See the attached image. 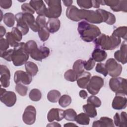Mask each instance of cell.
<instances>
[{
  "label": "cell",
  "mask_w": 127,
  "mask_h": 127,
  "mask_svg": "<svg viewBox=\"0 0 127 127\" xmlns=\"http://www.w3.org/2000/svg\"><path fill=\"white\" fill-rule=\"evenodd\" d=\"M12 4L11 0H0V6L3 9L9 8Z\"/></svg>",
  "instance_id": "f5cc1de1"
},
{
  "label": "cell",
  "mask_w": 127,
  "mask_h": 127,
  "mask_svg": "<svg viewBox=\"0 0 127 127\" xmlns=\"http://www.w3.org/2000/svg\"><path fill=\"white\" fill-rule=\"evenodd\" d=\"M47 126L48 127H49V126H52V127H61V125H60V124H58V123H57V122H53V123H52V124L51 123H50V124H48V125H47Z\"/></svg>",
  "instance_id": "680465c9"
},
{
  "label": "cell",
  "mask_w": 127,
  "mask_h": 127,
  "mask_svg": "<svg viewBox=\"0 0 127 127\" xmlns=\"http://www.w3.org/2000/svg\"><path fill=\"white\" fill-rule=\"evenodd\" d=\"M87 103H90L97 108L99 107L101 105L102 103L101 100L98 97L94 95L88 97L87 99Z\"/></svg>",
  "instance_id": "60d3db41"
},
{
  "label": "cell",
  "mask_w": 127,
  "mask_h": 127,
  "mask_svg": "<svg viewBox=\"0 0 127 127\" xmlns=\"http://www.w3.org/2000/svg\"><path fill=\"white\" fill-rule=\"evenodd\" d=\"M5 34H6V29L3 26L0 25V38H2L3 36Z\"/></svg>",
  "instance_id": "11a10c76"
},
{
  "label": "cell",
  "mask_w": 127,
  "mask_h": 127,
  "mask_svg": "<svg viewBox=\"0 0 127 127\" xmlns=\"http://www.w3.org/2000/svg\"><path fill=\"white\" fill-rule=\"evenodd\" d=\"M77 30L80 38L86 42L94 41L101 34V31L98 27L84 20L78 23Z\"/></svg>",
  "instance_id": "6da1fadb"
},
{
  "label": "cell",
  "mask_w": 127,
  "mask_h": 127,
  "mask_svg": "<svg viewBox=\"0 0 127 127\" xmlns=\"http://www.w3.org/2000/svg\"><path fill=\"white\" fill-rule=\"evenodd\" d=\"M91 77V74L88 71H84L81 74L77 75L76 81L78 86L81 88H86Z\"/></svg>",
  "instance_id": "44dd1931"
},
{
  "label": "cell",
  "mask_w": 127,
  "mask_h": 127,
  "mask_svg": "<svg viewBox=\"0 0 127 127\" xmlns=\"http://www.w3.org/2000/svg\"><path fill=\"white\" fill-rule=\"evenodd\" d=\"M38 32L39 38L43 42L46 41L50 36V32L46 27L40 28Z\"/></svg>",
  "instance_id": "74e56055"
},
{
  "label": "cell",
  "mask_w": 127,
  "mask_h": 127,
  "mask_svg": "<svg viewBox=\"0 0 127 127\" xmlns=\"http://www.w3.org/2000/svg\"><path fill=\"white\" fill-rule=\"evenodd\" d=\"M0 100L8 107H12L15 105L17 100V97L14 92L6 91L1 87Z\"/></svg>",
  "instance_id": "9c48e42d"
},
{
  "label": "cell",
  "mask_w": 127,
  "mask_h": 127,
  "mask_svg": "<svg viewBox=\"0 0 127 127\" xmlns=\"http://www.w3.org/2000/svg\"><path fill=\"white\" fill-rule=\"evenodd\" d=\"M5 38L11 47H14L19 43L16 41L11 32L6 33L5 34Z\"/></svg>",
  "instance_id": "bcb514c9"
},
{
  "label": "cell",
  "mask_w": 127,
  "mask_h": 127,
  "mask_svg": "<svg viewBox=\"0 0 127 127\" xmlns=\"http://www.w3.org/2000/svg\"><path fill=\"white\" fill-rule=\"evenodd\" d=\"M37 47L38 46L36 42L33 40H29L25 43V49L29 54Z\"/></svg>",
  "instance_id": "f6af8a7d"
},
{
  "label": "cell",
  "mask_w": 127,
  "mask_h": 127,
  "mask_svg": "<svg viewBox=\"0 0 127 127\" xmlns=\"http://www.w3.org/2000/svg\"><path fill=\"white\" fill-rule=\"evenodd\" d=\"M84 113L90 118H95L97 115L96 107L93 105L88 103L84 105L82 107Z\"/></svg>",
  "instance_id": "f1b7e54d"
},
{
  "label": "cell",
  "mask_w": 127,
  "mask_h": 127,
  "mask_svg": "<svg viewBox=\"0 0 127 127\" xmlns=\"http://www.w3.org/2000/svg\"><path fill=\"white\" fill-rule=\"evenodd\" d=\"M121 43V39L114 35H106L101 34L94 40L95 48L103 50H113L118 48Z\"/></svg>",
  "instance_id": "7a4b0ae2"
},
{
  "label": "cell",
  "mask_w": 127,
  "mask_h": 127,
  "mask_svg": "<svg viewBox=\"0 0 127 127\" xmlns=\"http://www.w3.org/2000/svg\"><path fill=\"white\" fill-rule=\"evenodd\" d=\"M23 18L28 24L29 27L34 32H38L40 27L36 22L34 16L32 14L29 13H23Z\"/></svg>",
  "instance_id": "ffe728a7"
},
{
  "label": "cell",
  "mask_w": 127,
  "mask_h": 127,
  "mask_svg": "<svg viewBox=\"0 0 127 127\" xmlns=\"http://www.w3.org/2000/svg\"><path fill=\"white\" fill-rule=\"evenodd\" d=\"M108 72V74L113 77H118L122 73V66L113 58H110L105 64Z\"/></svg>",
  "instance_id": "ba28073f"
},
{
  "label": "cell",
  "mask_w": 127,
  "mask_h": 127,
  "mask_svg": "<svg viewBox=\"0 0 127 127\" xmlns=\"http://www.w3.org/2000/svg\"><path fill=\"white\" fill-rule=\"evenodd\" d=\"M48 7L45 14V16L50 18H58L59 17L62 11L61 1L59 0H44Z\"/></svg>",
  "instance_id": "5b68a950"
},
{
  "label": "cell",
  "mask_w": 127,
  "mask_h": 127,
  "mask_svg": "<svg viewBox=\"0 0 127 127\" xmlns=\"http://www.w3.org/2000/svg\"><path fill=\"white\" fill-rule=\"evenodd\" d=\"M76 116V112L73 109H67L64 111V118L67 121H75Z\"/></svg>",
  "instance_id": "8d00e7d4"
},
{
  "label": "cell",
  "mask_w": 127,
  "mask_h": 127,
  "mask_svg": "<svg viewBox=\"0 0 127 127\" xmlns=\"http://www.w3.org/2000/svg\"><path fill=\"white\" fill-rule=\"evenodd\" d=\"M64 110L59 108H52L48 112L47 120L49 122L56 120L61 121L64 118Z\"/></svg>",
  "instance_id": "2e32d148"
},
{
  "label": "cell",
  "mask_w": 127,
  "mask_h": 127,
  "mask_svg": "<svg viewBox=\"0 0 127 127\" xmlns=\"http://www.w3.org/2000/svg\"><path fill=\"white\" fill-rule=\"evenodd\" d=\"M127 27L126 26H120L117 28L113 31L112 35L116 36L122 38L125 40H127Z\"/></svg>",
  "instance_id": "1f68e13d"
},
{
  "label": "cell",
  "mask_w": 127,
  "mask_h": 127,
  "mask_svg": "<svg viewBox=\"0 0 127 127\" xmlns=\"http://www.w3.org/2000/svg\"><path fill=\"white\" fill-rule=\"evenodd\" d=\"M3 21L7 27H12L15 24V15L11 12L6 13L3 15Z\"/></svg>",
  "instance_id": "f546056e"
},
{
  "label": "cell",
  "mask_w": 127,
  "mask_h": 127,
  "mask_svg": "<svg viewBox=\"0 0 127 127\" xmlns=\"http://www.w3.org/2000/svg\"><path fill=\"white\" fill-rule=\"evenodd\" d=\"M29 98L33 101L37 102L39 101L42 98V93L40 90L34 88L31 90L29 94Z\"/></svg>",
  "instance_id": "e575fe53"
},
{
  "label": "cell",
  "mask_w": 127,
  "mask_h": 127,
  "mask_svg": "<svg viewBox=\"0 0 127 127\" xmlns=\"http://www.w3.org/2000/svg\"><path fill=\"white\" fill-rule=\"evenodd\" d=\"M44 1L40 0H30L29 1L30 5L34 9V10L36 12L38 15H44L45 16L47 7L44 2Z\"/></svg>",
  "instance_id": "d6986e66"
},
{
  "label": "cell",
  "mask_w": 127,
  "mask_h": 127,
  "mask_svg": "<svg viewBox=\"0 0 127 127\" xmlns=\"http://www.w3.org/2000/svg\"><path fill=\"white\" fill-rule=\"evenodd\" d=\"M95 70L97 72L103 74L105 77L108 74V72L106 67L105 64L102 63H98L97 64L95 67Z\"/></svg>",
  "instance_id": "b9f144b4"
},
{
  "label": "cell",
  "mask_w": 127,
  "mask_h": 127,
  "mask_svg": "<svg viewBox=\"0 0 127 127\" xmlns=\"http://www.w3.org/2000/svg\"><path fill=\"white\" fill-rule=\"evenodd\" d=\"M79 19L86 20L91 24H100L103 22L102 18L100 14L96 10H86L84 9H79Z\"/></svg>",
  "instance_id": "8992f818"
},
{
  "label": "cell",
  "mask_w": 127,
  "mask_h": 127,
  "mask_svg": "<svg viewBox=\"0 0 127 127\" xmlns=\"http://www.w3.org/2000/svg\"><path fill=\"white\" fill-rule=\"evenodd\" d=\"M13 52V49H9L2 53H0V57L8 62H11L12 61Z\"/></svg>",
  "instance_id": "ee69618b"
},
{
  "label": "cell",
  "mask_w": 127,
  "mask_h": 127,
  "mask_svg": "<svg viewBox=\"0 0 127 127\" xmlns=\"http://www.w3.org/2000/svg\"><path fill=\"white\" fill-rule=\"evenodd\" d=\"M61 96V94L60 91L57 90H50L47 94L48 100L52 103H56L59 101V100Z\"/></svg>",
  "instance_id": "836d02e7"
},
{
  "label": "cell",
  "mask_w": 127,
  "mask_h": 127,
  "mask_svg": "<svg viewBox=\"0 0 127 127\" xmlns=\"http://www.w3.org/2000/svg\"><path fill=\"white\" fill-rule=\"evenodd\" d=\"M21 7L22 11H23V13H29L33 14L35 12V11L30 5V4L28 3H23L21 5Z\"/></svg>",
  "instance_id": "c3c4849f"
},
{
  "label": "cell",
  "mask_w": 127,
  "mask_h": 127,
  "mask_svg": "<svg viewBox=\"0 0 127 127\" xmlns=\"http://www.w3.org/2000/svg\"><path fill=\"white\" fill-rule=\"evenodd\" d=\"M110 88L116 95L126 96L127 94V79L120 77H112L109 80Z\"/></svg>",
  "instance_id": "277c9868"
},
{
  "label": "cell",
  "mask_w": 127,
  "mask_h": 127,
  "mask_svg": "<svg viewBox=\"0 0 127 127\" xmlns=\"http://www.w3.org/2000/svg\"><path fill=\"white\" fill-rule=\"evenodd\" d=\"M71 98L70 96L64 94L60 97L59 100V104L62 107L66 108L71 103Z\"/></svg>",
  "instance_id": "d590c367"
},
{
  "label": "cell",
  "mask_w": 127,
  "mask_h": 127,
  "mask_svg": "<svg viewBox=\"0 0 127 127\" xmlns=\"http://www.w3.org/2000/svg\"><path fill=\"white\" fill-rule=\"evenodd\" d=\"M107 57V54L105 50L99 48H95L92 53V58L97 62H101Z\"/></svg>",
  "instance_id": "4316f807"
},
{
  "label": "cell",
  "mask_w": 127,
  "mask_h": 127,
  "mask_svg": "<svg viewBox=\"0 0 127 127\" xmlns=\"http://www.w3.org/2000/svg\"><path fill=\"white\" fill-rule=\"evenodd\" d=\"M15 90L16 92L21 96H25L26 95L28 91V87L24 84L19 83L16 84Z\"/></svg>",
  "instance_id": "f35d334b"
},
{
  "label": "cell",
  "mask_w": 127,
  "mask_h": 127,
  "mask_svg": "<svg viewBox=\"0 0 127 127\" xmlns=\"http://www.w3.org/2000/svg\"><path fill=\"white\" fill-rule=\"evenodd\" d=\"M25 67L27 72L32 76H35L38 72V67L37 65L33 62L28 61L25 64Z\"/></svg>",
  "instance_id": "83f0119b"
},
{
  "label": "cell",
  "mask_w": 127,
  "mask_h": 127,
  "mask_svg": "<svg viewBox=\"0 0 127 127\" xmlns=\"http://www.w3.org/2000/svg\"><path fill=\"white\" fill-rule=\"evenodd\" d=\"M1 86L4 88L8 87L10 84V72L8 67L4 65L1 64L0 68Z\"/></svg>",
  "instance_id": "5bb4252c"
},
{
  "label": "cell",
  "mask_w": 127,
  "mask_h": 127,
  "mask_svg": "<svg viewBox=\"0 0 127 127\" xmlns=\"http://www.w3.org/2000/svg\"><path fill=\"white\" fill-rule=\"evenodd\" d=\"M61 22L58 18H50L47 22L46 27L50 33L57 32L60 28Z\"/></svg>",
  "instance_id": "d4e9b609"
},
{
  "label": "cell",
  "mask_w": 127,
  "mask_h": 127,
  "mask_svg": "<svg viewBox=\"0 0 127 127\" xmlns=\"http://www.w3.org/2000/svg\"><path fill=\"white\" fill-rule=\"evenodd\" d=\"M50 53V49L44 46H41L39 48L36 47L30 53L31 57L37 61L41 62L43 59L47 58Z\"/></svg>",
  "instance_id": "8fae6325"
},
{
  "label": "cell",
  "mask_w": 127,
  "mask_h": 127,
  "mask_svg": "<svg viewBox=\"0 0 127 127\" xmlns=\"http://www.w3.org/2000/svg\"><path fill=\"white\" fill-rule=\"evenodd\" d=\"M97 10L101 16L103 22L109 25H113L116 22V17L111 12L102 9H98Z\"/></svg>",
  "instance_id": "7402d4cb"
},
{
  "label": "cell",
  "mask_w": 127,
  "mask_h": 127,
  "mask_svg": "<svg viewBox=\"0 0 127 127\" xmlns=\"http://www.w3.org/2000/svg\"><path fill=\"white\" fill-rule=\"evenodd\" d=\"M9 46V44L6 39L1 38L0 39V52L2 53L7 50Z\"/></svg>",
  "instance_id": "681fc988"
},
{
  "label": "cell",
  "mask_w": 127,
  "mask_h": 127,
  "mask_svg": "<svg viewBox=\"0 0 127 127\" xmlns=\"http://www.w3.org/2000/svg\"><path fill=\"white\" fill-rule=\"evenodd\" d=\"M127 98L125 96L120 95H116L112 103L113 108L118 110L125 109L127 107Z\"/></svg>",
  "instance_id": "ac0fdd59"
},
{
  "label": "cell",
  "mask_w": 127,
  "mask_h": 127,
  "mask_svg": "<svg viewBox=\"0 0 127 127\" xmlns=\"http://www.w3.org/2000/svg\"><path fill=\"white\" fill-rule=\"evenodd\" d=\"M95 65V61L92 58H90L87 61H85L84 64V69L86 70H91L93 68Z\"/></svg>",
  "instance_id": "816d5d0a"
},
{
  "label": "cell",
  "mask_w": 127,
  "mask_h": 127,
  "mask_svg": "<svg viewBox=\"0 0 127 127\" xmlns=\"http://www.w3.org/2000/svg\"><path fill=\"white\" fill-rule=\"evenodd\" d=\"M15 17L17 22L16 27L21 32L23 35L27 34L29 32V27L23 18V12L17 13Z\"/></svg>",
  "instance_id": "e0dca14e"
},
{
  "label": "cell",
  "mask_w": 127,
  "mask_h": 127,
  "mask_svg": "<svg viewBox=\"0 0 127 127\" xmlns=\"http://www.w3.org/2000/svg\"><path fill=\"white\" fill-rule=\"evenodd\" d=\"M90 117L85 113H81L77 115L75 121L77 123L81 125H88L90 122Z\"/></svg>",
  "instance_id": "d6a6232c"
},
{
  "label": "cell",
  "mask_w": 127,
  "mask_h": 127,
  "mask_svg": "<svg viewBox=\"0 0 127 127\" xmlns=\"http://www.w3.org/2000/svg\"><path fill=\"white\" fill-rule=\"evenodd\" d=\"M0 12H1V19L0 20V21H1V20H2V11L0 10Z\"/></svg>",
  "instance_id": "94428289"
},
{
  "label": "cell",
  "mask_w": 127,
  "mask_h": 127,
  "mask_svg": "<svg viewBox=\"0 0 127 127\" xmlns=\"http://www.w3.org/2000/svg\"><path fill=\"white\" fill-rule=\"evenodd\" d=\"M127 42L126 41H124L121 45L120 50H117L114 53V56L116 61H117L124 64L127 63Z\"/></svg>",
  "instance_id": "9a60e30c"
},
{
  "label": "cell",
  "mask_w": 127,
  "mask_h": 127,
  "mask_svg": "<svg viewBox=\"0 0 127 127\" xmlns=\"http://www.w3.org/2000/svg\"><path fill=\"white\" fill-rule=\"evenodd\" d=\"M92 7L94 8H99L100 3H99L98 0H92Z\"/></svg>",
  "instance_id": "6f0895ef"
},
{
  "label": "cell",
  "mask_w": 127,
  "mask_h": 127,
  "mask_svg": "<svg viewBox=\"0 0 127 127\" xmlns=\"http://www.w3.org/2000/svg\"><path fill=\"white\" fill-rule=\"evenodd\" d=\"M11 32L17 42H19L22 40L23 34L17 27H13Z\"/></svg>",
  "instance_id": "7dc6e473"
},
{
  "label": "cell",
  "mask_w": 127,
  "mask_h": 127,
  "mask_svg": "<svg viewBox=\"0 0 127 127\" xmlns=\"http://www.w3.org/2000/svg\"><path fill=\"white\" fill-rule=\"evenodd\" d=\"M36 119V110L32 105H29L25 108L22 115L23 122L28 125L33 124Z\"/></svg>",
  "instance_id": "7c38bea8"
},
{
  "label": "cell",
  "mask_w": 127,
  "mask_h": 127,
  "mask_svg": "<svg viewBox=\"0 0 127 127\" xmlns=\"http://www.w3.org/2000/svg\"><path fill=\"white\" fill-rule=\"evenodd\" d=\"M104 84V80L101 77L94 75L91 77L86 89L90 94L95 95L99 93Z\"/></svg>",
  "instance_id": "52a82bcc"
},
{
  "label": "cell",
  "mask_w": 127,
  "mask_h": 127,
  "mask_svg": "<svg viewBox=\"0 0 127 127\" xmlns=\"http://www.w3.org/2000/svg\"><path fill=\"white\" fill-rule=\"evenodd\" d=\"M93 127H113L114 124L112 119L107 117H102L99 120L93 122Z\"/></svg>",
  "instance_id": "cb8c5ba5"
},
{
  "label": "cell",
  "mask_w": 127,
  "mask_h": 127,
  "mask_svg": "<svg viewBox=\"0 0 127 127\" xmlns=\"http://www.w3.org/2000/svg\"><path fill=\"white\" fill-rule=\"evenodd\" d=\"M79 9L74 5H71L68 7L66 10V16L71 20L73 21H79L80 19L78 17Z\"/></svg>",
  "instance_id": "484cf974"
},
{
  "label": "cell",
  "mask_w": 127,
  "mask_h": 127,
  "mask_svg": "<svg viewBox=\"0 0 127 127\" xmlns=\"http://www.w3.org/2000/svg\"><path fill=\"white\" fill-rule=\"evenodd\" d=\"M36 22L40 28L46 27L47 22L46 20V17L44 15H38L36 18Z\"/></svg>",
  "instance_id": "f907efd6"
},
{
  "label": "cell",
  "mask_w": 127,
  "mask_h": 127,
  "mask_svg": "<svg viewBox=\"0 0 127 127\" xmlns=\"http://www.w3.org/2000/svg\"><path fill=\"white\" fill-rule=\"evenodd\" d=\"M105 5L110 7L111 9L115 12L127 11V0H104Z\"/></svg>",
  "instance_id": "30bf717a"
},
{
  "label": "cell",
  "mask_w": 127,
  "mask_h": 127,
  "mask_svg": "<svg viewBox=\"0 0 127 127\" xmlns=\"http://www.w3.org/2000/svg\"><path fill=\"white\" fill-rule=\"evenodd\" d=\"M114 122L115 126L119 127H126L127 123V114L122 112L119 114L116 113L114 116Z\"/></svg>",
  "instance_id": "603a6c76"
},
{
  "label": "cell",
  "mask_w": 127,
  "mask_h": 127,
  "mask_svg": "<svg viewBox=\"0 0 127 127\" xmlns=\"http://www.w3.org/2000/svg\"><path fill=\"white\" fill-rule=\"evenodd\" d=\"M76 2L82 9H89L92 7V1L90 0H77Z\"/></svg>",
  "instance_id": "7bdbcfd3"
},
{
  "label": "cell",
  "mask_w": 127,
  "mask_h": 127,
  "mask_svg": "<svg viewBox=\"0 0 127 127\" xmlns=\"http://www.w3.org/2000/svg\"><path fill=\"white\" fill-rule=\"evenodd\" d=\"M79 95L81 98H83V99H85L87 98L88 94H87V92L85 90H81L79 91Z\"/></svg>",
  "instance_id": "db71d44e"
},
{
  "label": "cell",
  "mask_w": 127,
  "mask_h": 127,
  "mask_svg": "<svg viewBox=\"0 0 127 127\" xmlns=\"http://www.w3.org/2000/svg\"><path fill=\"white\" fill-rule=\"evenodd\" d=\"M77 77V74L71 69L67 70L64 74V77L65 79L70 82L75 81L76 80Z\"/></svg>",
  "instance_id": "ab89813d"
},
{
  "label": "cell",
  "mask_w": 127,
  "mask_h": 127,
  "mask_svg": "<svg viewBox=\"0 0 127 127\" xmlns=\"http://www.w3.org/2000/svg\"><path fill=\"white\" fill-rule=\"evenodd\" d=\"M13 48L14 52L12 61L13 64L16 66H21L27 62L29 56L25 49V43H18Z\"/></svg>",
  "instance_id": "3957f363"
},
{
  "label": "cell",
  "mask_w": 127,
  "mask_h": 127,
  "mask_svg": "<svg viewBox=\"0 0 127 127\" xmlns=\"http://www.w3.org/2000/svg\"><path fill=\"white\" fill-rule=\"evenodd\" d=\"M63 2L64 4V5L66 7H69L71 5H72V0H63Z\"/></svg>",
  "instance_id": "9f6ffc18"
},
{
  "label": "cell",
  "mask_w": 127,
  "mask_h": 127,
  "mask_svg": "<svg viewBox=\"0 0 127 127\" xmlns=\"http://www.w3.org/2000/svg\"><path fill=\"white\" fill-rule=\"evenodd\" d=\"M64 127H77V126L73 123H68L66 124H65L64 125Z\"/></svg>",
  "instance_id": "91938a15"
},
{
  "label": "cell",
  "mask_w": 127,
  "mask_h": 127,
  "mask_svg": "<svg viewBox=\"0 0 127 127\" xmlns=\"http://www.w3.org/2000/svg\"><path fill=\"white\" fill-rule=\"evenodd\" d=\"M85 61L82 60H77L73 64L72 66L73 71L78 75L84 71V64Z\"/></svg>",
  "instance_id": "4dcf8cb0"
},
{
  "label": "cell",
  "mask_w": 127,
  "mask_h": 127,
  "mask_svg": "<svg viewBox=\"0 0 127 127\" xmlns=\"http://www.w3.org/2000/svg\"><path fill=\"white\" fill-rule=\"evenodd\" d=\"M32 80V76L27 72L19 70L14 73V81L16 84L21 83L24 85H29Z\"/></svg>",
  "instance_id": "4fadbf2b"
}]
</instances>
